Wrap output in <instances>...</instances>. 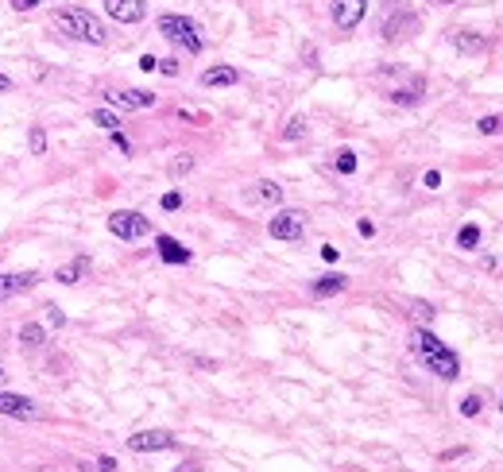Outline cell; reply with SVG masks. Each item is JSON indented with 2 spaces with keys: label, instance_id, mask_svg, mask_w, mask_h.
<instances>
[{
  "label": "cell",
  "instance_id": "6da1fadb",
  "mask_svg": "<svg viewBox=\"0 0 503 472\" xmlns=\"http://www.w3.org/2000/svg\"><path fill=\"white\" fill-rule=\"evenodd\" d=\"M411 353H415L437 380H457V375H461V360H457V353L442 341V337L430 333L426 325H418L415 333H411Z\"/></svg>",
  "mask_w": 503,
  "mask_h": 472
},
{
  "label": "cell",
  "instance_id": "7a4b0ae2",
  "mask_svg": "<svg viewBox=\"0 0 503 472\" xmlns=\"http://www.w3.org/2000/svg\"><path fill=\"white\" fill-rule=\"evenodd\" d=\"M50 23H55L62 35H70V39L93 43V47H105V43H109L105 23H101L93 12H86V8H55L50 12Z\"/></svg>",
  "mask_w": 503,
  "mask_h": 472
},
{
  "label": "cell",
  "instance_id": "3957f363",
  "mask_svg": "<svg viewBox=\"0 0 503 472\" xmlns=\"http://www.w3.org/2000/svg\"><path fill=\"white\" fill-rule=\"evenodd\" d=\"M159 35L167 43H175V47H182L186 55H201V47H206L201 28L194 20H186V16H175V12H163L159 16Z\"/></svg>",
  "mask_w": 503,
  "mask_h": 472
},
{
  "label": "cell",
  "instance_id": "277c9868",
  "mask_svg": "<svg viewBox=\"0 0 503 472\" xmlns=\"http://www.w3.org/2000/svg\"><path fill=\"white\" fill-rule=\"evenodd\" d=\"M109 233L120 240H144L151 233V221L136 209H117V213H109Z\"/></svg>",
  "mask_w": 503,
  "mask_h": 472
},
{
  "label": "cell",
  "instance_id": "5b68a950",
  "mask_svg": "<svg viewBox=\"0 0 503 472\" xmlns=\"http://www.w3.org/2000/svg\"><path fill=\"white\" fill-rule=\"evenodd\" d=\"M267 233L275 236V240H302L306 236V213L302 209H279L267 221Z\"/></svg>",
  "mask_w": 503,
  "mask_h": 472
},
{
  "label": "cell",
  "instance_id": "8992f818",
  "mask_svg": "<svg viewBox=\"0 0 503 472\" xmlns=\"http://www.w3.org/2000/svg\"><path fill=\"white\" fill-rule=\"evenodd\" d=\"M364 12H368V0H333V4H329V20H333L337 31L348 35V31L360 28Z\"/></svg>",
  "mask_w": 503,
  "mask_h": 472
},
{
  "label": "cell",
  "instance_id": "52a82bcc",
  "mask_svg": "<svg viewBox=\"0 0 503 472\" xmlns=\"http://www.w3.org/2000/svg\"><path fill=\"white\" fill-rule=\"evenodd\" d=\"M0 414H8L16 422H39L43 418V406L28 395H12V391H0Z\"/></svg>",
  "mask_w": 503,
  "mask_h": 472
},
{
  "label": "cell",
  "instance_id": "ba28073f",
  "mask_svg": "<svg viewBox=\"0 0 503 472\" xmlns=\"http://www.w3.org/2000/svg\"><path fill=\"white\" fill-rule=\"evenodd\" d=\"M128 449L132 453H163V449H175V433L167 430H139L128 437Z\"/></svg>",
  "mask_w": 503,
  "mask_h": 472
},
{
  "label": "cell",
  "instance_id": "9c48e42d",
  "mask_svg": "<svg viewBox=\"0 0 503 472\" xmlns=\"http://www.w3.org/2000/svg\"><path fill=\"white\" fill-rule=\"evenodd\" d=\"M105 12L117 23H139L148 16V0H105Z\"/></svg>",
  "mask_w": 503,
  "mask_h": 472
},
{
  "label": "cell",
  "instance_id": "30bf717a",
  "mask_svg": "<svg viewBox=\"0 0 503 472\" xmlns=\"http://www.w3.org/2000/svg\"><path fill=\"white\" fill-rule=\"evenodd\" d=\"M105 101L117 108H151L155 105V93H148V89H109Z\"/></svg>",
  "mask_w": 503,
  "mask_h": 472
},
{
  "label": "cell",
  "instance_id": "8fae6325",
  "mask_svg": "<svg viewBox=\"0 0 503 472\" xmlns=\"http://www.w3.org/2000/svg\"><path fill=\"white\" fill-rule=\"evenodd\" d=\"M39 271H20V275H0V302H8V298L23 295V291H31V286L39 283Z\"/></svg>",
  "mask_w": 503,
  "mask_h": 472
},
{
  "label": "cell",
  "instance_id": "7c38bea8",
  "mask_svg": "<svg viewBox=\"0 0 503 472\" xmlns=\"http://www.w3.org/2000/svg\"><path fill=\"white\" fill-rule=\"evenodd\" d=\"M248 201H256V206H279V201H283V186L271 182V178L252 182V186H248Z\"/></svg>",
  "mask_w": 503,
  "mask_h": 472
},
{
  "label": "cell",
  "instance_id": "4fadbf2b",
  "mask_svg": "<svg viewBox=\"0 0 503 472\" xmlns=\"http://www.w3.org/2000/svg\"><path fill=\"white\" fill-rule=\"evenodd\" d=\"M240 81V70L237 66H209L201 70V86L206 89H225V86H237Z\"/></svg>",
  "mask_w": 503,
  "mask_h": 472
},
{
  "label": "cell",
  "instance_id": "5bb4252c",
  "mask_svg": "<svg viewBox=\"0 0 503 472\" xmlns=\"http://www.w3.org/2000/svg\"><path fill=\"white\" fill-rule=\"evenodd\" d=\"M411 31H418V16L403 12V16H391V20L384 23V39L387 43H399V39H406Z\"/></svg>",
  "mask_w": 503,
  "mask_h": 472
},
{
  "label": "cell",
  "instance_id": "9a60e30c",
  "mask_svg": "<svg viewBox=\"0 0 503 472\" xmlns=\"http://www.w3.org/2000/svg\"><path fill=\"white\" fill-rule=\"evenodd\" d=\"M155 248H159V259L163 264H190V248H182L175 236H159Z\"/></svg>",
  "mask_w": 503,
  "mask_h": 472
},
{
  "label": "cell",
  "instance_id": "2e32d148",
  "mask_svg": "<svg viewBox=\"0 0 503 472\" xmlns=\"http://www.w3.org/2000/svg\"><path fill=\"white\" fill-rule=\"evenodd\" d=\"M449 43H453V50H461V55H484V50H488V39L476 35V31H453Z\"/></svg>",
  "mask_w": 503,
  "mask_h": 472
},
{
  "label": "cell",
  "instance_id": "e0dca14e",
  "mask_svg": "<svg viewBox=\"0 0 503 472\" xmlns=\"http://www.w3.org/2000/svg\"><path fill=\"white\" fill-rule=\"evenodd\" d=\"M89 275V256H78V259H70V264H62L59 271H55V279H59L62 286H74L81 283V279Z\"/></svg>",
  "mask_w": 503,
  "mask_h": 472
},
{
  "label": "cell",
  "instance_id": "ac0fdd59",
  "mask_svg": "<svg viewBox=\"0 0 503 472\" xmlns=\"http://www.w3.org/2000/svg\"><path fill=\"white\" fill-rule=\"evenodd\" d=\"M422 93H426V81L422 78H411L406 81L403 89H391V93H387V97H391V105H418V101H422Z\"/></svg>",
  "mask_w": 503,
  "mask_h": 472
},
{
  "label": "cell",
  "instance_id": "d6986e66",
  "mask_svg": "<svg viewBox=\"0 0 503 472\" xmlns=\"http://www.w3.org/2000/svg\"><path fill=\"white\" fill-rule=\"evenodd\" d=\"M345 286H348L345 275H322L314 286H310V291H314V298H329V295H341Z\"/></svg>",
  "mask_w": 503,
  "mask_h": 472
},
{
  "label": "cell",
  "instance_id": "ffe728a7",
  "mask_svg": "<svg viewBox=\"0 0 503 472\" xmlns=\"http://www.w3.org/2000/svg\"><path fill=\"white\" fill-rule=\"evenodd\" d=\"M20 344L28 348V353L43 348V344H47V329H43V325H35V322H28V325L20 329Z\"/></svg>",
  "mask_w": 503,
  "mask_h": 472
},
{
  "label": "cell",
  "instance_id": "44dd1931",
  "mask_svg": "<svg viewBox=\"0 0 503 472\" xmlns=\"http://www.w3.org/2000/svg\"><path fill=\"white\" fill-rule=\"evenodd\" d=\"M89 120H93L97 128H105V132H117L120 128V117H117V112H109V108H93Z\"/></svg>",
  "mask_w": 503,
  "mask_h": 472
},
{
  "label": "cell",
  "instance_id": "7402d4cb",
  "mask_svg": "<svg viewBox=\"0 0 503 472\" xmlns=\"http://www.w3.org/2000/svg\"><path fill=\"white\" fill-rule=\"evenodd\" d=\"M476 244H480V228H476V225H464L461 233H457V248H464V252H473Z\"/></svg>",
  "mask_w": 503,
  "mask_h": 472
},
{
  "label": "cell",
  "instance_id": "603a6c76",
  "mask_svg": "<svg viewBox=\"0 0 503 472\" xmlns=\"http://www.w3.org/2000/svg\"><path fill=\"white\" fill-rule=\"evenodd\" d=\"M190 170H194V155H190V151H182V155L170 163V178H186Z\"/></svg>",
  "mask_w": 503,
  "mask_h": 472
},
{
  "label": "cell",
  "instance_id": "cb8c5ba5",
  "mask_svg": "<svg viewBox=\"0 0 503 472\" xmlns=\"http://www.w3.org/2000/svg\"><path fill=\"white\" fill-rule=\"evenodd\" d=\"M337 170H341V175H353V170H356V151L353 148L337 151Z\"/></svg>",
  "mask_w": 503,
  "mask_h": 472
},
{
  "label": "cell",
  "instance_id": "d4e9b609",
  "mask_svg": "<svg viewBox=\"0 0 503 472\" xmlns=\"http://www.w3.org/2000/svg\"><path fill=\"white\" fill-rule=\"evenodd\" d=\"M476 132H480V136H495V132H503V117H480L476 120Z\"/></svg>",
  "mask_w": 503,
  "mask_h": 472
},
{
  "label": "cell",
  "instance_id": "484cf974",
  "mask_svg": "<svg viewBox=\"0 0 503 472\" xmlns=\"http://www.w3.org/2000/svg\"><path fill=\"white\" fill-rule=\"evenodd\" d=\"M302 136H306V120L290 117V120H286V128H283V139H302Z\"/></svg>",
  "mask_w": 503,
  "mask_h": 472
},
{
  "label": "cell",
  "instance_id": "4316f807",
  "mask_svg": "<svg viewBox=\"0 0 503 472\" xmlns=\"http://www.w3.org/2000/svg\"><path fill=\"white\" fill-rule=\"evenodd\" d=\"M28 148H31V155H43V151H47V132H43V128H31Z\"/></svg>",
  "mask_w": 503,
  "mask_h": 472
},
{
  "label": "cell",
  "instance_id": "83f0119b",
  "mask_svg": "<svg viewBox=\"0 0 503 472\" xmlns=\"http://www.w3.org/2000/svg\"><path fill=\"white\" fill-rule=\"evenodd\" d=\"M480 411H484L480 395H464V399H461V414H464V418H476Z\"/></svg>",
  "mask_w": 503,
  "mask_h": 472
},
{
  "label": "cell",
  "instance_id": "f1b7e54d",
  "mask_svg": "<svg viewBox=\"0 0 503 472\" xmlns=\"http://www.w3.org/2000/svg\"><path fill=\"white\" fill-rule=\"evenodd\" d=\"M81 469H86V472H120L112 457H97V461H93V464H81Z\"/></svg>",
  "mask_w": 503,
  "mask_h": 472
},
{
  "label": "cell",
  "instance_id": "f546056e",
  "mask_svg": "<svg viewBox=\"0 0 503 472\" xmlns=\"http://www.w3.org/2000/svg\"><path fill=\"white\" fill-rule=\"evenodd\" d=\"M159 206L167 209V213H175V209L182 206V194H175V190H170V194H163V197H159Z\"/></svg>",
  "mask_w": 503,
  "mask_h": 472
},
{
  "label": "cell",
  "instance_id": "4dcf8cb0",
  "mask_svg": "<svg viewBox=\"0 0 503 472\" xmlns=\"http://www.w3.org/2000/svg\"><path fill=\"white\" fill-rule=\"evenodd\" d=\"M422 186L426 190H437V186H442V170H426V175H422Z\"/></svg>",
  "mask_w": 503,
  "mask_h": 472
},
{
  "label": "cell",
  "instance_id": "1f68e13d",
  "mask_svg": "<svg viewBox=\"0 0 503 472\" xmlns=\"http://www.w3.org/2000/svg\"><path fill=\"white\" fill-rule=\"evenodd\" d=\"M47 317H50V325H55V329H62V325H66V314H62L59 306H47Z\"/></svg>",
  "mask_w": 503,
  "mask_h": 472
},
{
  "label": "cell",
  "instance_id": "d6a6232c",
  "mask_svg": "<svg viewBox=\"0 0 503 472\" xmlns=\"http://www.w3.org/2000/svg\"><path fill=\"white\" fill-rule=\"evenodd\" d=\"M155 70H159V74H167V78H175V74H178V62L175 59H159Z\"/></svg>",
  "mask_w": 503,
  "mask_h": 472
},
{
  "label": "cell",
  "instance_id": "836d02e7",
  "mask_svg": "<svg viewBox=\"0 0 503 472\" xmlns=\"http://www.w3.org/2000/svg\"><path fill=\"white\" fill-rule=\"evenodd\" d=\"M8 4H12L16 12H31V8H39L43 0H8Z\"/></svg>",
  "mask_w": 503,
  "mask_h": 472
},
{
  "label": "cell",
  "instance_id": "e575fe53",
  "mask_svg": "<svg viewBox=\"0 0 503 472\" xmlns=\"http://www.w3.org/2000/svg\"><path fill=\"white\" fill-rule=\"evenodd\" d=\"M337 256H341V252H337V248L333 244H326V248H322V259H326V264H333V259Z\"/></svg>",
  "mask_w": 503,
  "mask_h": 472
},
{
  "label": "cell",
  "instance_id": "d590c367",
  "mask_svg": "<svg viewBox=\"0 0 503 472\" xmlns=\"http://www.w3.org/2000/svg\"><path fill=\"white\" fill-rule=\"evenodd\" d=\"M415 314H418V317H434V306H426V302H415Z\"/></svg>",
  "mask_w": 503,
  "mask_h": 472
},
{
  "label": "cell",
  "instance_id": "8d00e7d4",
  "mask_svg": "<svg viewBox=\"0 0 503 472\" xmlns=\"http://www.w3.org/2000/svg\"><path fill=\"white\" fill-rule=\"evenodd\" d=\"M155 66H159L155 55H144V59H139V70H155Z\"/></svg>",
  "mask_w": 503,
  "mask_h": 472
},
{
  "label": "cell",
  "instance_id": "74e56055",
  "mask_svg": "<svg viewBox=\"0 0 503 472\" xmlns=\"http://www.w3.org/2000/svg\"><path fill=\"white\" fill-rule=\"evenodd\" d=\"M360 236H375V225H372V221H360Z\"/></svg>",
  "mask_w": 503,
  "mask_h": 472
},
{
  "label": "cell",
  "instance_id": "f35d334b",
  "mask_svg": "<svg viewBox=\"0 0 503 472\" xmlns=\"http://www.w3.org/2000/svg\"><path fill=\"white\" fill-rule=\"evenodd\" d=\"M8 89H12V81L4 78V74H0V93H8Z\"/></svg>",
  "mask_w": 503,
  "mask_h": 472
},
{
  "label": "cell",
  "instance_id": "ab89813d",
  "mask_svg": "<svg viewBox=\"0 0 503 472\" xmlns=\"http://www.w3.org/2000/svg\"><path fill=\"white\" fill-rule=\"evenodd\" d=\"M0 387H4V368H0Z\"/></svg>",
  "mask_w": 503,
  "mask_h": 472
},
{
  "label": "cell",
  "instance_id": "60d3db41",
  "mask_svg": "<svg viewBox=\"0 0 503 472\" xmlns=\"http://www.w3.org/2000/svg\"><path fill=\"white\" fill-rule=\"evenodd\" d=\"M500 414H503V395H500Z\"/></svg>",
  "mask_w": 503,
  "mask_h": 472
}]
</instances>
